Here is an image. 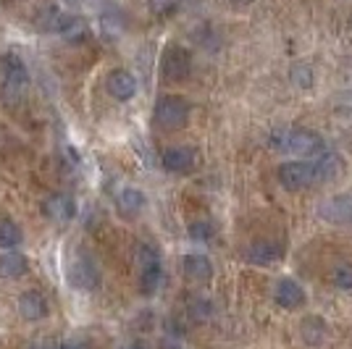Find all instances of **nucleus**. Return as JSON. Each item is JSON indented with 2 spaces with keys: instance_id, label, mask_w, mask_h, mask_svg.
<instances>
[{
  "instance_id": "obj_8",
  "label": "nucleus",
  "mask_w": 352,
  "mask_h": 349,
  "mask_svg": "<svg viewBox=\"0 0 352 349\" xmlns=\"http://www.w3.org/2000/svg\"><path fill=\"white\" fill-rule=\"evenodd\" d=\"M274 300L284 310H297V307L305 305V289L294 278H281L276 284V291H274Z\"/></svg>"
},
{
  "instance_id": "obj_10",
  "label": "nucleus",
  "mask_w": 352,
  "mask_h": 349,
  "mask_svg": "<svg viewBox=\"0 0 352 349\" xmlns=\"http://www.w3.org/2000/svg\"><path fill=\"white\" fill-rule=\"evenodd\" d=\"M108 92L116 98V100H129L137 95V79L134 74H129L126 69H113L108 74Z\"/></svg>"
},
{
  "instance_id": "obj_2",
  "label": "nucleus",
  "mask_w": 352,
  "mask_h": 349,
  "mask_svg": "<svg viewBox=\"0 0 352 349\" xmlns=\"http://www.w3.org/2000/svg\"><path fill=\"white\" fill-rule=\"evenodd\" d=\"M155 124L166 131L182 129L187 121H190V102L179 95H166L155 102V111H153Z\"/></svg>"
},
{
  "instance_id": "obj_13",
  "label": "nucleus",
  "mask_w": 352,
  "mask_h": 349,
  "mask_svg": "<svg viewBox=\"0 0 352 349\" xmlns=\"http://www.w3.org/2000/svg\"><path fill=\"white\" fill-rule=\"evenodd\" d=\"M313 166H316V171H318V176H321V181L337 179V176L342 174V168H344L342 158H339L331 147H326L318 158H313Z\"/></svg>"
},
{
  "instance_id": "obj_3",
  "label": "nucleus",
  "mask_w": 352,
  "mask_h": 349,
  "mask_svg": "<svg viewBox=\"0 0 352 349\" xmlns=\"http://www.w3.org/2000/svg\"><path fill=\"white\" fill-rule=\"evenodd\" d=\"M279 181L284 190H308L313 184L321 181V176L316 171L313 160H287L284 166H279Z\"/></svg>"
},
{
  "instance_id": "obj_20",
  "label": "nucleus",
  "mask_w": 352,
  "mask_h": 349,
  "mask_svg": "<svg viewBox=\"0 0 352 349\" xmlns=\"http://www.w3.org/2000/svg\"><path fill=\"white\" fill-rule=\"evenodd\" d=\"M302 336H305V341H310V344H321L323 339H326V326H323V320L305 318V323H302Z\"/></svg>"
},
{
  "instance_id": "obj_24",
  "label": "nucleus",
  "mask_w": 352,
  "mask_h": 349,
  "mask_svg": "<svg viewBox=\"0 0 352 349\" xmlns=\"http://www.w3.org/2000/svg\"><path fill=\"white\" fill-rule=\"evenodd\" d=\"M294 79H297L300 87H310V85H313V82H310L313 74H310V69H305V66H297V69H294Z\"/></svg>"
},
{
  "instance_id": "obj_5",
  "label": "nucleus",
  "mask_w": 352,
  "mask_h": 349,
  "mask_svg": "<svg viewBox=\"0 0 352 349\" xmlns=\"http://www.w3.org/2000/svg\"><path fill=\"white\" fill-rule=\"evenodd\" d=\"M192 74V56L187 47L171 45L161 60V76L166 82H184Z\"/></svg>"
},
{
  "instance_id": "obj_23",
  "label": "nucleus",
  "mask_w": 352,
  "mask_h": 349,
  "mask_svg": "<svg viewBox=\"0 0 352 349\" xmlns=\"http://www.w3.org/2000/svg\"><path fill=\"white\" fill-rule=\"evenodd\" d=\"M190 236L192 239H197V242H206L213 236V226L208 223V221H197V223H192L190 226Z\"/></svg>"
},
{
  "instance_id": "obj_6",
  "label": "nucleus",
  "mask_w": 352,
  "mask_h": 349,
  "mask_svg": "<svg viewBox=\"0 0 352 349\" xmlns=\"http://www.w3.org/2000/svg\"><path fill=\"white\" fill-rule=\"evenodd\" d=\"M69 284L79 291H92L100 286V271L89 258H76L69 265Z\"/></svg>"
},
{
  "instance_id": "obj_27",
  "label": "nucleus",
  "mask_w": 352,
  "mask_h": 349,
  "mask_svg": "<svg viewBox=\"0 0 352 349\" xmlns=\"http://www.w3.org/2000/svg\"><path fill=\"white\" fill-rule=\"evenodd\" d=\"M129 349H147V347H145V344H142V341H134V344H132V347H129Z\"/></svg>"
},
{
  "instance_id": "obj_18",
  "label": "nucleus",
  "mask_w": 352,
  "mask_h": 349,
  "mask_svg": "<svg viewBox=\"0 0 352 349\" xmlns=\"http://www.w3.org/2000/svg\"><path fill=\"white\" fill-rule=\"evenodd\" d=\"M161 281H163L161 260L145 262L142 265V273H140V291L142 294H155V291L161 289Z\"/></svg>"
},
{
  "instance_id": "obj_22",
  "label": "nucleus",
  "mask_w": 352,
  "mask_h": 349,
  "mask_svg": "<svg viewBox=\"0 0 352 349\" xmlns=\"http://www.w3.org/2000/svg\"><path fill=\"white\" fill-rule=\"evenodd\" d=\"M334 284L342 291H352V265H339L334 271Z\"/></svg>"
},
{
  "instance_id": "obj_4",
  "label": "nucleus",
  "mask_w": 352,
  "mask_h": 349,
  "mask_svg": "<svg viewBox=\"0 0 352 349\" xmlns=\"http://www.w3.org/2000/svg\"><path fill=\"white\" fill-rule=\"evenodd\" d=\"M0 69H3V100H16L30 85L27 66L16 53H8L0 60Z\"/></svg>"
},
{
  "instance_id": "obj_29",
  "label": "nucleus",
  "mask_w": 352,
  "mask_h": 349,
  "mask_svg": "<svg viewBox=\"0 0 352 349\" xmlns=\"http://www.w3.org/2000/svg\"><path fill=\"white\" fill-rule=\"evenodd\" d=\"M69 349H87V347H85V344H72Z\"/></svg>"
},
{
  "instance_id": "obj_14",
  "label": "nucleus",
  "mask_w": 352,
  "mask_h": 349,
  "mask_svg": "<svg viewBox=\"0 0 352 349\" xmlns=\"http://www.w3.org/2000/svg\"><path fill=\"white\" fill-rule=\"evenodd\" d=\"M184 273L190 281H208V278L213 276V262L208 260L206 255H200V252H195V255H187L184 258Z\"/></svg>"
},
{
  "instance_id": "obj_15",
  "label": "nucleus",
  "mask_w": 352,
  "mask_h": 349,
  "mask_svg": "<svg viewBox=\"0 0 352 349\" xmlns=\"http://www.w3.org/2000/svg\"><path fill=\"white\" fill-rule=\"evenodd\" d=\"M142 207H145V194H142L140 190L126 187V190L118 194V213H121L124 218H134V216H140V213H142Z\"/></svg>"
},
{
  "instance_id": "obj_11",
  "label": "nucleus",
  "mask_w": 352,
  "mask_h": 349,
  "mask_svg": "<svg viewBox=\"0 0 352 349\" xmlns=\"http://www.w3.org/2000/svg\"><path fill=\"white\" fill-rule=\"evenodd\" d=\"M43 210L47 218L66 223V221H72L76 216V203H74L69 194H50L43 203Z\"/></svg>"
},
{
  "instance_id": "obj_17",
  "label": "nucleus",
  "mask_w": 352,
  "mask_h": 349,
  "mask_svg": "<svg viewBox=\"0 0 352 349\" xmlns=\"http://www.w3.org/2000/svg\"><path fill=\"white\" fill-rule=\"evenodd\" d=\"M281 245L279 242H255L248 249V260L258 262V265H268V262H276L281 258Z\"/></svg>"
},
{
  "instance_id": "obj_25",
  "label": "nucleus",
  "mask_w": 352,
  "mask_h": 349,
  "mask_svg": "<svg viewBox=\"0 0 352 349\" xmlns=\"http://www.w3.org/2000/svg\"><path fill=\"white\" fill-rule=\"evenodd\" d=\"M250 3H252V0H229L232 8H245V5H250Z\"/></svg>"
},
{
  "instance_id": "obj_7",
  "label": "nucleus",
  "mask_w": 352,
  "mask_h": 349,
  "mask_svg": "<svg viewBox=\"0 0 352 349\" xmlns=\"http://www.w3.org/2000/svg\"><path fill=\"white\" fill-rule=\"evenodd\" d=\"M161 166L168 174H190L197 166V153L192 147H168L161 155Z\"/></svg>"
},
{
  "instance_id": "obj_9",
  "label": "nucleus",
  "mask_w": 352,
  "mask_h": 349,
  "mask_svg": "<svg viewBox=\"0 0 352 349\" xmlns=\"http://www.w3.org/2000/svg\"><path fill=\"white\" fill-rule=\"evenodd\" d=\"M321 218L331 223H352V194H337L321 205Z\"/></svg>"
},
{
  "instance_id": "obj_16",
  "label": "nucleus",
  "mask_w": 352,
  "mask_h": 349,
  "mask_svg": "<svg viewBox=\"0 0 352 349\" xmlns=\"http://www.w3.org/2000/svg\"><path fill=\"white\" fill-rule=\"evenodd\" d=\"M27 268H30V262H27V258H24L21 252L8 249V252H3V255H0V276L3 278L24 276V273H27Z\"/></svg>"
},
{
  "instance_id": "obj_19",
  "label": "nucleus",
  "mask_w": 352,
  "mask_h": 349,
  "mask_svg": "<svg viewBox=\"0 0 352 349\" xmlns=\"http://www.w3.org/2000/svg\"><path fill=\"white\" fill-rule=\"evenodd\" d=\"M16 245H21V229L16 226L14 221L3 218L0 221V247L14 249Z\"/></svg>"
},
{
  "instance_id": "obj_1",
  "label": "nucleus",
  "mask_w": 352,
  "mask_h": 349,
  "mask_svg": "<svg viewBox=\"0 0 352 349\" xmlns=\"http://www.w3.org/2000/svg\"><path fill=\"white\" fill-rule=\"evenodd\" d=\"M271 145L284 153H294V155H302V158H318L326 142L321 139V134L313 129H274L271 131Z\"/></svg>"
},
{
  "instance_id": "obj_21",
  "label": "nucleus",
  "mask_w": 352,
  "mask_h": 349,
  "mask_svg": "<svg viewBox=\"0 0 352 349\" xmlns=\"http://www.w3.org/2000/svg\"><path fill=\"white\" fill-rule=\"evenodd\" d=\"M147 8H150V14L153 16H171L179 8V0H147Z\"/></svg>"
},
{
  "instance_id": "obj_30",
  "label": "nucleus",
  "mask_w": 352,
  "mask_h": 349,
  "mask_svg": "<svg viewBox=\"0 0 352 349\" xmlns=\"http://www.w3.org/2000/svg\"><path fill=\"white\" fill-rule=\"evenodd\" d=\"M60 349H69V347H60Z\"/></svg>"
},
{
  "instance_id": "obj_26",
  "label": "nucleus",
  "mask_w": 352,
  "mask_h": 349,
  "mask_svg": "<svg viewBox=\"0 0 352 349\" xmlns=\"http://www.w3.org/2000/svg\"><path fill=\"white\" fill-rule=\"evenodd\" d=\"M161 349H179V344H176L174 339H166V341L161 344Z\"/></svg>"
},
{
  "instance_id": "obj_12",
  "label": "nucleus",
  "mask_w": 352,
  "mask_h": 349,
  "mask_svg": "<svg viewBox=\"0 0 352 349\" xmlns=\"http://www.w3.org/2000/svg\"><path fill=\"white\" fill-rule=\"evenodd\" d=\"M19 313L27 320H43L47 315V300L37 289H30L19 300Z\"/></svg>"
},
{
  "instance_id": "obj_28",
  "label": "nucleus",
  "mask_w": 352,
  "mask_h": 349,
  "mask_svg": "<svg viewBox=\"0 0 352 349\" xmlns=\"http://www.w3.org/2000/svg\"><path fill=\"white\" fill-rule=\"evenodd\" d=\"M30 349H50L47 344H34V347H30Z\"/></svg>"
}]
</instances>
